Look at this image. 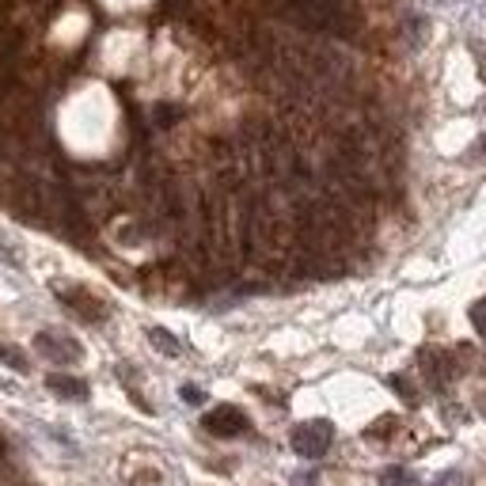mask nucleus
<instances>
[{
    "label": "nucleus",
    "instance_id": "f257e3e1",
    "mask_svg": "<svg viewBox=\"0 0 486 486\" xmlns=\"http://www.w3.org/2000/svg\"><path fill=\"white\" fill-rule=\"evenodd\" d=\"M53 293H58V301L84 323H103L106 316H111V308H106L103 296H96L84 286H76V281H53Z\"/></svg>",
    "mask_w": 486,
    "mask_h": 486
},
{
    "label": "nucleus",
    "instance_id": "f03ea898",
    "mask_svg": "<svg viewBox=\"0 0 486 486\" xmlns=\"http://www.w3.org/2000/svg\"><path fill=\"white\" fill-rule=\"evenodd\" d=\"M293 452L304 456V460H319V456H327V449L334 444V426L327 422V418H316V422H304L293 429Z\"/></svg>",
    "mask_w": 486,
    "mask_h": 486
},
{
    "label": "nucleus",
    "instance_id": "7ed1b4c3",
    "mask_svg": "<svg viewBox=\"0 0 486 486\" xmlns=\"http://www.w3.org/2000/svg\"><path fill=\"white\" fill-rule=\"evenodd\" d=\"M35 349L46 361H53V364H76V361H84V346H80L73 334H65V331H38L35 334Z\"/></svg>",
    "mask_w": 486,
    "mask_h": 486
},
{
    "label": "nucleus",
    "instance_id": "20e7f679",
    "mask_svg": "<svg viewBox=\"0 0 486 486\" xmlns=\"http://www.w3.org/2000/svg\"><path fill=\"white\" fill-rule=\"evenodd\" d=\"M201 426H206V434H213V437H239V434H247V414L232 407V403H221V407H213L201 418Z\"/></svg>",
    "mask_w": 486,
    "mask_h": 486
},
{
    "label": "nucleus",
    "instance_id": "39448f33",
    "mask_svg": "<svg viewBox=\"0 0 486 486\" xmlns=\"http://www.w3.org/2000/svg\"><path fill=\"white\" fill-rule=\"evenodd\" d=\"M418 364H422V376L434 391H444V384H449L452 372H456V357L441 354V349H422V354H418Z\"/></svg>",
    "mask_w": 486,
    "mask_h": 486
},
{
    "label": "nucleus",
    "instance_id": "423d86ee",
    "mask_svg": "<svg viewBox=\"0 0 486 486\" xmlns=\"http://www.w3.org/2000/svg\"><path fill=\"white\" fill-rule=\"evenodd\" d=\"M46 388L58 399H73V403H84L88 399V384L80 380V376H69V372H50L46 376Z\"/></svg>",
    "mask_w": 486,
    "mask_h": 486
},
{
    "label": "nucleus",
    "instance_id": "0eeeda50",
    "mask_svg": "<svg viewBox=\"0 0 486 486\" xmlns=\"http://www.w3.org/2000/svg\"><path fill=\"white\" fill-rule=\"evenodd\" d=\"M148 342H153V346H156L164 357H179V354H183L179 339H175L171 331H164V327H153V331H148Z\"/></svg>",
    "mask_w": 486,
    "mask_h": 486
},
{
    "label": "nucleus",
    "instance_id": "6e6552de",
    "mask_svg": "<svg viewBox=\"0 0 486 486\" xmlns=\"http://www.w3.org/2000/svg\"><path fill=\"white\" fill-rule=\"evenodd\" d=\"M0 263L12 270H23V247H20V239L8 232H0Z\"/></svg>",
    "mask_w": 486,
    "mask_h": 486
},
{
    "label": "nucleus",
    "instance_id": "1a4fd4ad",
    "mask_svg": "<svg viewBox=\"0 0 486 486\" xmlns=\"http://www.w3.org/2000/svg\"><path fill=\"white\" fill-rule=\"evenodd\" d=\"M380 486H418V479L411 475L407 467H388L380 475Z\"/></svg>",
    "mask_w": 486,
    "mask_h": 486
},
{
    "label": "nucleus",
    "instance_id": "9d476101",
    "mask_svg": "<svg viewBox=\"0 0 486 486\" xmlns=\"http://www.w3.org/2000/svg\"><path fill=\"white\" fill-rule=\"evenodd\" d=\"M0 361L12 364L16 372H27V369H31V361L23 357V349H20V346H0Z\"/></svg>",
    "mask_w": 486,
    "mask_h": 486
},
{
    "label": "nucleus",
    "instance_id": "9b49d317",
    "mask_svg": "<svg viewBox=\"0 0 486 486\" xmlns=\"http://www.w3.org/2000/svg\"><path fill=\"white\" fill-rule=\"evenodd\" d=\"M153 118H156V126H175V122L183 118V111H179V106H171V103H160L153 111Z\"/></svg>",
    "mask_w": 486,
    "mask_h": 486
},
{
    "label": "nucleus",
    "instance_id": "f8f14e48",
    "mask_svg": "<svg viewBox=\"0 0 486 486\" xmlns=\"http://www.w3.org/2000/svg\"><path fill=\"white\" fill-rule=\"evenodd\" d=\"M388 384H391V388H396V391H399V396H403V399H407V403H411V407H414V403H418V391L411 388V380H407V376H391V380H388Z\"/></svg>",
    "mask_w": 486,
    "mask_h": 486
},
{
    "label": "nucleus",
    "instance_id": "ddd939ff",
    "mask_svg": "<svg viewBox=\"0 0 486 486\" xmlns=\"http://www.w3.org/2000/svg\"><path fill=\"white\" fill-rule=\"evenodd\" d=\"M471 323H475L479 339L486 342V301H479V304H471Z\"/></svg>",
    "mask_w": 486,
    "mask_h": 486
},
{
    "label": "nucleus",
    "instance_id": "4468645a",
    "mask_svg": "<svg viewBox=\"0 0 486 486\" xmlns=\"http://www.w3.org/2000/svg\"><path fill=\"white\" fill-rule=\"evenodd\" d=\"M429 486H467V482H464L460 471H441V475H437L434 482H429Z\"/></svg>",
    "mask_w": 486,
    "mask_h": 486
},
{
    "label": "nucleus",
    "instance_id": "2eb2a0df",
    "mask_svg": "<svg viewBox=\"0 0 486 486\" xmlns=\"http://www.w3.org/2000/svg\"><path fill=\"white\" fill-rule=\"evenodd\" d=\"M179 396H183V403H194V407H198V403H206V391H201V388H191V384H186Z\"/></svg>",
    "mask_w": 486,
    "mask_h": 486
},
{
    "label": "nucleus",
    "instance_id": "dca6fc26",
    "mask_svg": "<svg viewBox=\"0 0 486 486\" xmlns=\"http://www.w3.org/2000/svg\"><path fill=\"white\" fill-rule=\"evenodd\" d=\"M391 426H396V418H384V422H376V426L369 429V437H384V434H391Z\"/></svg>",
    "mask_w": 486,
    "mask_h": 486
},
{
    "label": "nucleus",
    "instance_id": "f3484780",
    "mask_svg": "<svg viewBox=\"0 0 486 486\" xmlns=\"http://www.w3.org/2000/svg\"><path fill=\"white\" fill-rule=\"evenodd\" d=\"M475 153H479V156H486V137H482V141L475 145Z\"/></svg>",
    "mask_w": 486,
    "mask_h": 486
},
{
    "label": "nucleus",
    "instance_id": "a211bd4d",
    "mask_svg": "<svg viewBox=\"0 0 486 486\" xmlns=\"http://www.w3.org/2000/svg\"><path fill=\"white\" fill-rule=\"evenodd\" d=\"M482 369H486V364H482Z\"/></svg>",
    "mask_w": 486,
    "mask_h": 486
}]
</instances>
